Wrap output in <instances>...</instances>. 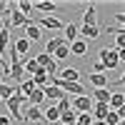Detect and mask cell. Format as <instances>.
Returning a JSON list of instances; mask_svg holds the SVG:
<instances>
[{"label": "cell", "mask_w": 125, "mask_h": 125, "mask_svg": "<svg viewBox=\"0 0 125 125\" xmlns=\"http://www.w3.org/2000/svg\"><path fill=\"white\" fill-rule=\"evenodd\" d=\"M55 108H58L60 113H68V110H73V108H70V95H62V98L58 100V105H55Z\"/></svg>", "instance_id": "obj_24"}, {"label": "cell", "mask_w": 125, "mask_h": 125, "mask_svg": "<svg viewBox=\"0 0 125 125\" xmlns=\"http://www.w3.org/2000/svg\"><path fill=\"white\" fill-rule=\"evenodd\" d=\"M40 120H43V113H40V108H35V105H28L25 115H23V123L33 125V123H40Z\"/></svg>", "instance_id": "obj_3"}, {"label": "cell", "mask_w": 125, "mask_h": 125, "mask_svg": "<svg viewBox=\"0 0 125 125\" xmlns=\"http://www.w3.org/2000/svg\"><path fill=\"white\" fill-rule=\"evenodd\" d=\"M8 18V10H5V13H0V25H3V20Z\"/></svg>", "instance_id": "obj_29"}, {"label": "cell", "mask_w": 125, "mask_h": 125, "mask_svg": "<svg viewBox=\"0 0 125 125\" xmlns=\"http://www.w3.org/2000/svg\"><path fill=\"white\" fill-rule=\"evenodd\" d=\"M120 55H123V53H118V50H110V48H103L100 53H98V58H95V60H100L103 65H105V70L110 73V70H115V68L120 65Z\"/></svg>", "instance_id": "obj_1"}, {"label": "cell", "mask_w": 125, "mask_h": 125, "mask_svg": "<svg viewBox=\"0 0 125 125\" xmlns=\"http://www.w3.org/2000/svg\"><path fill=\"white\" fill-rule=\"evenodd\" d=\"M15 5H18V10L25 18H30V13H33V3H30V0H20V3H15Z\"/></svg>", "instance_id": "obj_22"}, {"label": "cell", "mask_w": 125, "mask_h": 125, "mask_svg": "<svg viewBox=\"0 0 125 125\" xmlns=\"http://www.w3.org/2000/svg\"><path fill=\"white\" fill-rule=\"evenodd\" d=\"M93 73H98V75H103V73H108V70H105V65H103L100 60H95V62H93Z\"/></svg>", "instance_id": "obj_27"}, {"label": "cell", "mask_w": 125, "mask_h": 125, "mask_svg": "<svg viewBox=\"0 0 125 125\" xmlns=\"http://www.w3.org/2000/svg\"><path fill=\"white\" fill-rule=\"evenodd\" d=\"M43 95H45V100H60L65 93H62L60 88H55V85H45L43 88Z\"/></svg>", "instance_id": "obj_14"}, {"label": "cell", "mask_w": 125, "mask_h": 125, "mask_svg": "<svg viewBox=\"0 0 125 125\" xmlns=\"http://www.w3.org/2000/svg\"><path fill=\"white\" fill-rule=\"evenodd\" d=\"M108 83H110V75L108 73H103V75H98V73H90V85L93 88H108Z\"/></svg>", "instance_id": "obj_5"}, {"label": "cell", "mask_w": 125, "mask_h": 125, "mask_svg": "<svg viewBox=\"0 0 125 125\" xmlns=\"http://www.w3.org/2000/svg\"><path fill=\"white\" fill-rule=\"evenodd\" d=\"M123 105H125L123 93H113V95H110V103H108V108H110L113 113H118V110H123Z\"/></svg>", "instance_id": "obj_13"}, {"label": "cell", "mask_w": 125, "mask_h": 125, "mask_svg": "<svg viewBox=\"0 0 125 125\" xmlns=\"http://www.w3.org/2000/svg\"><path fill=\"white\" fill-rule=\"evenodd\" d=\"M40 125H45V123H40Z\"/></svg>", "instance_id": "obj_31"}, {"label": "cell", "mask_w": 125, "mask_h": 125, "mask_svg": "<svg viewBox=\"0 0 125 125\" xmlns=\"http://www.w3.org/2000/svg\"><path fill=\"white\" fill-rule=\"evenodd\" d=\"M53 55H55L58 60H65V58H70V45H68V43H65V45H60V48L55 50Z\"/></svg>", "instance_id": "obj_23"}, {"label": "cell", "mask_w": 125, "mask_h": 125, "mask_svg": "<svg viewBox=\"0 0 125 125\" xmlns=\"http://www.w3.org/2000/svg\"><path fill=\"white\" fill-rule=\"evenodd\" d=\"M78 35H83L80 40H85V43H88V40H95V38L100 35V28H98V25H83V28L78 30Z\"/></svg>", "instance_id": "obj_4"}, {"label": "cell", "mask_w": 125, "mask_h": 125, "mask_svg": "<svg viewBox=\"0 0 125 125\" xmlns=\"http://www.w3.org/2000/svg\"><path fill=\"white\" fill-rule=\"evenodd\" d=\"M58 78L65 80V83H80V70H75V68H65Z\"/></svg>", "instance_id": "obj_9"}, {"label": "cell", "mask_w": 125, "mask_h": 125, "mask_svg": "<svg viewBox=\"0 0 125 125\" xmlns=\"http://www.w3.org/2000/svg\"><path fill=\"white\" fill-rule=\"evenodd\" d=\"M78 125H90L93 123V115L90 113H78V120H75Z\"/></svg>", "instance_id": "obj_25"}, {"label": "cell", "mask_w": 125, "mask_h": 125, "mask_svg": "<svg viewBox=\"0 0 125 125\" xmlns=\"http://www.w3.org/2000/svg\"><path fill=\"white\" fill-rule=\"evenodd\" d=\"M33 10H40V13H55L58 5H55V3H48V0H43V3H35Z\"/></svg>", "instance_id": "obj_19"}, {"label": "cell", "mask_w": 125, "mask_h": 125, "mask_svg": "<svg viewBox=\"0 0 125 125\" xmlns=\"http://www.w3.org/2000/svg\"><path fill=\"white\" fill-rule=\"evenodd\" d=\"M62 38H65V43H68V45H70V43H75V40H78V28L73 25V23L62 25Z\"/></svg>", "instance_id": "obj_10"}, {"label": "cell", "mask_w": 125, "mask_h": 125, "mask_svg": "<svg viewBox=\"0 0 125 125\" xmlns=\"http://www.w3.org/2000/svg\"><path fill=\"white\" fill-rule=\"evenodd\" d=\"M70 108L75 110V113H90V110H93V100H90L88 95H78V98H73Z\"/></svg>", "instance_id": "obj_2"}, {"label": "cell", "mask_w": 125, "mask_h": 125, "mask_svg": "<svg viewBox=\"0 0 125 125\" xmlns=\"http://www.w3.org/2000/svg\"><path fill=\"white\" fill-rule=\"evenodd\" d=\"M25 38L30 40V43H38V40H40V28L33 23V20H30V23L25 25Z\"/></svg>", "instance_id": "obj_12"}, {"label": "cell", "mask_w": 125, "mask_h": 125, "mask_svg": "<svg viewBox=\"0 0 125 125\" xmlns=\"http://www.w3.org/2000/svg\"><path fill=\"white\" fill-rule=\"evenodd\" d=\"M23 125H28V123H23Z\"/></svg>", "instance_id": "obj_32"}, {"label": "cell", "mask_w": 125, "mask_h": 125, "mask_svg": "<svg viewBox=\"0 0 125 125\" xmlns=\"http://www.w3.org/2000/svg\"><path fill=\"white\" fill-rule=\"evenodd\" d=\"M5 55L10 58V65H13V62H20V55L15 53V48H13V45H10V50H8V53H5Z\"/></svg>", "instance_id": "obj_26"}, {"label": "cell", "mask_w": 125, "mask_h": 125, "mask_svg": "<svg viewBox=\"0 0 125 125\" xmlns=\"http://www.w3.org/2000/svg\"><path fill=\"white\" fill-rule=\"evenodd\" d=\"M43 118H45V120H50V123H55V120H60V110H58L55 105H50V108L43 113Z\"/></svg>", "instance_id": "obj_21"}, {"label": "cell", "mask_w": 125, "mask_h": 125, "mask_svg": "<svg viewBox=\"0 0 125 125\" xmlns=\"http://www.w3.org/2000/svg\"><path fill=\"white\" fill-rule=\"evenodd\" d=\"M60 45H65V38H62V35L50 38V40H48V45H45V55H53V53H55V50H58Z\"/></svg>", "instance_id": "obj_11"}, {"label": "cell", "mask_w": 125, "mask_h": 125, "mask_svg": "<svg viewBox=\"0 0 125 125\" xmlns=\"http://www.w3.org/2000/svg\"><path fill=\"white\" fill-rule=\"evenodd\" d=\"M8 78H13V80H23L25 78V73H23V65L20 62H13V65H8Z\"/></svg>", "instance_id": "obj_15"}, {"label": "cell", "mask_w": 125, "mask_h": 125, "mask_svg": "<svg viewBox=\"0 0 125 125\" xmlns=\"http://www.w3.org/2000/svg\"><path fill=\"white\" fill-rule=\"evenodd\" d=\"M75 120H78V113H75V110L60 113V123H62V125H75Z\"/></svg>", "instance_id": "obj_20"}, {"label": "cell", "mask_w": 125, "mask_h": 125, "mask_svg": "<svg viewBox=\"0 0 125 125\" xmlns=\"http://www.w3.org/2000/svg\"><path fill=\"white\" fill-rule=\"evenodd\" d=\"M90 125H103V123H98V120H93V123H90Z\"/></svg>", "instance_id": "obj_30"}, {"label": "cell", "mask_w": 125, "mask_h": 125, "mask_svg": "<svg viewBox=\"0 0 125 125\" xmlns=\"http://www.w3.org/2000/svg\"><path fill=\"white\" fill-rule=\"evenodd\" d=\"M85 53H88V43L85 40H75V43H70V55H75V58H85Z\"/></svg>", "instance_id": "obj_6"}, {"label": "cell", "mask_w": 125, "mask_h": 125, "mask_svg": "<svg viewBox=\"0 0 125 125\" xmlns=\"http://www.w3.org/2000/svg\"><path fill=\"white\" fill-rule=\"evenodd\" d=\"M123 115H125V113L123 110H118V113H108V115H105V120H103V125H118V123H123Z\"/></svg>", "instance_id": "obj_18"}, {"label": "cell", "mask_w": 125, "mask_h": 125, "mask_svg": "<svg viewBox=\"0 0 125 125\" xmlns=\"http://www.w3.org/2000/svg\"><path fill=\"white\" fill-rule=\"evenodd\" d=\"M115 20H118V28H123V23H125V13H118Z\"/></svg>", "instance_id": "obj_28"}, {"label": "cell", "mask_w": 125, "mask_h": 125, "mask_svg": "<svg viewBox=\"0 0 125 125\" xmlns=\"http://www.w3.org/2000/svg\"><path fill=\"white\" fill-rule=\"evenodd\" d=\"M43 100H45V95H43V88H35V90L28 95V105H35V108H38Z\"/></svg>", "instance_id": "obj_17"}, {"label": "cell", "mask_w": 125, "mask_h": 125, "mask_svg": "<svg viewBox=\"0 0 125 125\" xmlns=\"http://www.w3.org/2000/svg\"><path fill=\"white\" fill-rule=\"evenodd\" d=\"M110 95H113V93L108 90V88H98V90H93V103H105V105H108V103H110Z\"/></svg>", "instance_id": "obj_8"}, {"label": "cell", "mask_w": 125, "mask_h": 125, "mask_svg": "<svg viewBox=\"0 0 125 125\" xmlns=\"http://www.w3.org/2000/svg\"><path fill=\"white\" fill-rule=\"evenodd\" d=\"M43 28H48V30H62V20H58V18H50V15H43L38 20Z\"/></svg>", "instance_id": "obj_7"}, {"label": "cell", "mask_w": 125, "mask_h": 125, "mask_svg": "<svg viewBox=\"0 0 125 125\" xmlns=\"http://www.w3.org/2000/svg\"><path fill=\"white\" fill-rule=\"evenodd\" d=\"M83 25H98V20H95V5H88L85 8V15H83Z\"/></svg>", "instance_id": "obj_16"}]
</instances>
